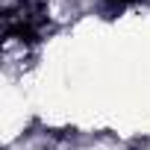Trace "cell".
Segmentation results:
<instances>
[{"label": "cell", "mask_w": 150, "mask_h": 150, "mask_svg": "<svg viewBox=\"0 0 150 150\" xmlns=\"http://www.w3.org/2000/svg\"><path fill=\"white\" fill-rule=\"evenodd\" d=\"M112 3H129V0H112Z\"/></svg>", "instance_id": "2"}, {"label": "cell", "mask_w": 150, "mask_h": 150, "mask_svg": "<svg viewBox=\"0 0 150 150\" xmlns=\"http://www.w3.org/2000/svg\"><path fill=\"white\" fill-rule=\"evenodd\" d=\"M33 59V38L21 35V33H6L3 38V65L9 71H21L27 68Z\"/></svg>", "instance_id": "1"}]
</instances>
